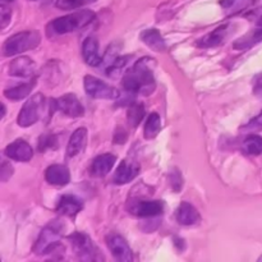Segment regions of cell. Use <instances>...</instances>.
Returning <instances> with one entry per match:
<instances>
[{
	"instance_id": "obj_1",
	"label": "cell",
	"mask_w": 262,
	"mask_h": 262,
	"mask_svg": "<svg viewBox=\"0 0 262 262\" xmlns=\"http://www.w3.org/2000/svg\"><path fill=\"white\" fill-rule=\"evenodd\" d=\"M150 63H152V60L148 56L140 59L124 74V77H123V87H124L128 94H140L143 95V96H148V95L155 91L156 83Z\"/></svg>"
},
{
	"instance_id": "obj_2",
	"label": "cell",
	"mask_w": 262,
	"mask_h": 262,
	"mask_svg": "<svg viewBox=\"0 0 262 262\" xmlns=\"http://www.w3.org/2000/svg\"><path fill=\"white\" fill-rule=\"evenodd\" d=\"M95 17L96 15L92 10H79V12L72 13V14L51 20L46 27V31H48L49 36L66 35V33L74 32V31L89 26L95 19Z\"/></svg>"
},
{
	"instance_id": "obj_3",
	"label": "cell",
	"mask_w": 262,
	"mask_h": 262,
	"mask_svg": "<svg viewBox=\"0 0 262 262\" xmlns=\"http://www.w3.org/2000/svg\"><path fill=\"white\" fill-rule=\"evenodd\" d=\"M64 225L63 223L59 220H53L49 223L42 230H41L40 235H38L37 241L33 247V252L38 256L48 255L55 251V248L60 247L59 241L61 238V233H63Z\"/></svg>"
},
{
	"instance_id": "obj_4",
	"label": "cell",
	"mask_w": 262,
	"mask_h": 262,
	"mask_svg": "<svg viewBox=\"0 0 262 262\" xmlns=\"http://www.w3.org/2000/svg\"><path fill=\"white\" fill-rule=\"evenodd\" d=\"M41 36L37 31H23L8 38L3 45V54L5 56H14L25 51L37 48Z\"/></svg>"
},
{
	"instance_id": "obj_5",
	"label": "cell",
	"mask_w": 262,
	"mask_h": 262,
	"mask_svg": "<svg viewBox=\"0 0 262 262\" xmlns=\"http://www.w3.org/2000/svg\"><path fill=\"white\" fill-rule=\"evenodd\" d=\"M72 248L79 260L83 261H99L104 260V256L100 255L99 248L95 246L91 238L81 232L72 233L68 237Z\"/></svg>"
},
{
	"instance_id": "obj_6",
	"label": "cell",
	"mask_w": 262,
	"mask_h": 262,
	"mask_svg": "<svg viewBox=\"0 0 262 262\" xmlns=\"http://www.w3.org/2000/svg\"><path fill=\"white\" fill-rule=\"evenodd\" d=\"M43 106H45V97L42 94H35L33 96H31L25 102L18 114V125L27 128L35 124L40 119V115L42 114Z\"/></svg>"
},
{
	"instance_id": "obj_7",
	"label": "cell",
	"mask_w": 262,
	"mask_h": 262,
	"mask_svg": "<svg viewBox=\"0 0 262 262\" xmlns=\"http://www.w3.org/2000/svg\"><path fill=\"white\" fill-rule=\"evenodd\" d=\"M84 91L92 99L117 100L119 97V91L106 82L96 78L94 76H86L83 79Z\"/></svg>"
},
{
	"instance_id": "obj_8",
	"label": "cell",
	"mask_w": 262,
	"mask_h": 262,
	"mask_svg": "<svg viewBox=\"0 0 262 262\" xmlns=\"http://www.w3.org/2000/svg\"><path fill=\"white\" fill-rule=\"evenodd\" d=\"M106 245L115 260L120 262L133 261V252L127 241L118 233H110L106 235Z\"/></svg>"
},
{
	"instance_id": "obj_9",
	"label": "cell",
	"mask_w": 262,
	"mask_h": 262,
	"mask_svg": "<svg viewBox=\"0 0 262 262\" xmlns=\"http://www.w3.org/2000/svg\"><path fill=\"white\" fill-rule=\"evenodd\" d=\"M55 109L71 118H81L84 114V107L78 100V97L73 94L63 95L59 99L54 100Z\"/></svg>"
},
{
	"instance_id": "obj_10",
	"label": "cell",
	"mask_w": 262,
	"mask_h": 262,
	"mask_svg": "<svg viewBox=\"0 0 262 262\" xmlns=\"http://www.w3.org/2000/svg\"><path fill=\"white\" fill-rule=\"evenodd\" d=\"M36 71H37V66L28 56H19V58L13 59L9 64V74L13 77L33 78Z\"/></svg>"
},
{
	"instance_id": "obj_11",
	"label": "cell",
	"mask_w": 262,
	"mask_h": 262,
	"mask_svg": "<svg viewBox=\"0 0 262 262\" xmlns=\"http://www.w3.org/2000/svg\"><path fill=\"white\" fill-rule=\"evenodd\" d=\"M130 214L138 217H155L161 215L164 211L163 202L156 201H133V205L129 207Z\"/></svg>"
},
{
	"instance_id": "obj_12",
	"label": "cell",
	"mask_w": 262,
	"mask_h": 262,
	"mask_svg": "<svg viewBox=\"0 0 262 262\" xmlns=\"http://www.w3.org/2000/svg\"><path fill=\"white\" fill-rule=\"evenodd\" d=\"M5 155L9 159L15 161H22V163H27L32 159L33 150L28 142L25 140H15L10 145L7 146L5 148Z\"/></svg>"
},
{
	"instance_id": "obj_13",
	"label": "cell",
	"mask_w": 262,
	"mask_h": 262,
	"mask_svg": "<svg viewBox=\"0 0 262 262\" xmlns=\"http://www.w3.org/2000/svg\"><path fill=\"white\" fill-rule=\"evenodd\" d=\"M140 174V165L135 160H123L114 174L115 184H127Z\"/></svg>"
},
{
	"instance_id": "obj_14",
	"label": "cell",
	"mask_w": 262,
	"mask_h": 262,
	"mask_svg": "<svg viewBox=\"0 0 262 262\" xmlns=\"http://www.w3.org/2000/svg\"><path fill=\"white\" fill-rule=\"evenodd\" d=\"M82 55L84 61L91 67H99L104 59L99 54V41L95 36H89L82 43Z\"/></svg>"
},
{
	"instance_id": "obj_15",
	"label": "cell",
	"mask_w": 262,
	"mask_h": 262,
	"mask_svg": "<svg viewBox=\"0 0 262 262\" xmlns=\"http://www.w3.org/2000/svg\"><path fill=\"white\" fill-rule=\"evenodd\" d=\"M87 146V129L84 127L78 128L72 133L69 138L68 146H67V158H76L77 155L82 154Z\"/></svg>"
},
{
	"instance_id": "obj_16",
	"label": "cell",
	"mask_w": 262,
	"mask_h": 262,
	"mask_svg": "<svg viewBox=\"0 0 262 262\" xmlns=\"http://www.w3.org/2000/svg\"><path fill=\"white\" fill-rule=\"evenodd\" d=\"M176 219L181 225L191 227V225L199 224L201 216H200L199 211L193 205H191L189 202H182L177 209Z\"/></svg>"
},
{
	"instance_id": "obj_17",
	"label": "cell",
	"mask_w": 262,
	"mask_h": 262,
	"mask_svg": "<svg viewBox=\"0 0 262 262\" xmlns=\"http://www.w3.org/2000/svg\"><path fill=\"white\" fill-rule=\"evenodd\" d=\"M45 179L53 186H66L71 181V173L67 166L61 164L50 165L45 171Z\"/></svg>"
},
{
	"instance_id": "obj_18",
	"label": "cell",
	"mask_w": 262,
	"mask_h": 262,
	"mask_svg": "<svg viewBox=\"0 0 262 262\" xmlns=\"http://www.w3.org/2000/svg\"><path fill=\"white\" fill-rule=\"evenodd\" d=\"M83 209V202L76 196L72 194H64L60 197L58 205H56V211L63 216H74Z\"/></svg>"
},
{
	"instance_id": "obj_19",
	"label": "cell",
	"mask_w": 262,
	"mask_h": 262,
	"mask_svg": "<svg viewBox=\"0 0 262 262\" xmlns=\"http://www.w3.org/2000/svg\"><path fill=\"white\" fill-rule=\"evenodd\" d=\"M115 158L112 154H102V155H99L97 158L94 159L91 164V168H90V171L94 177H105L106 174L110 173V170L114 166Z\"/></svg>"
},
{
	"instance_id": "obj_20",
	"label": "cell",
	"mask_w": 262,
	"mask_h": 262,
	"mask_svg": "<svg viewBox=\"0 0 262 262\" xmlns=\"http://www.w3.org/2000/svg\"><path fill=\"white\" fill-rule=\"evenodd\" d=\"M141 40L154 51H158V53H164L166 51V43L164 37L161 36V33L159 32L155 28H151V30H146L141 33Z\"/></svg>"
},
{
	"instance_id": "obj_21",
	"label": "cell",
	"mask_w": 262,
	"mask_h": 262,
	"mask_svg": "<svg viewBox=\"0 0 262 262\" xmlns=\"http://www.w3.org/2000/svg\"><path fill=\"white\" fill-rule=\"evenodd\" d=\"M228 30H229V25H222L216 28V30L211 31L210 33L205 35L204 37H201V40H199L197 45L200 48H215V46L220 45L223 42V40L227 36Z\"/></svg>"
},
{
	"instance_id": "obj_22",
	"label": "cell",
	"mask_w": 262,
	"mask_h": 262,
	"mask_svg": "<svg viewBox=\"0 0 262 262\" xmlns=\"http://www.w3.org/2000/svg\"><path fill=\"white\" fill-rule=\"evenodd\" d=\"M33 86H35V79L32 82H27V83H22L19 86L12 87V89H7L4 91V96L12 100V101H18V100L27 97L31 94V91H32Z\"/></svg>"
},
{
	"instance_id": "obj_23",
	"label": "cell",
	"mask_w": 262,
	"mask_h": 262,
	"mask_svg": "<svg viewBox=\"0 0 262 262\" xmlns=\"http://www.w3.org/2000/svg\"><path fill=\"white\" fill-rule=\"evenodd\" d=\"M161 129V119L160 115L158 113H152L148 115L147 120L145 123V128H143V136L146 140H152L154 137L159 135Z\"/></svg>"
},
{
	"instance_id": "obj_24",
	"label": "cell",
	"mask_w": 262,
	"mask_h": 262,
	"mask_svg": "<svg viewBox=\"0 0 262 262\" xmlns=\"http://www.w3.org/2000/svg\"><path fill=\"white\" fill-rule=\"evenodd\" d=\"M256 2L257 0H220V5L229 14H234V13L243 12L247 8L252 7Z\"/></svg>"
},
{
	"instance_id": "obj_25",
	"label": "cell",
	"mask_w": 262,
	"mask_h": 262,
	"mask_svg": "<svg viewBox=\"0 0 262 262\" xmlns=\"http://www.w3.org/2000/svg\"><path fill=\"white\" fill-rule=\"evenodd\" d=\"M242 150L247 155H262V137L257 135H250L242 143Z\"/></svg>"
},
{
	"instance_id": "obj_26",
	"label": "cell",
	"mask_w": 262,
	"mask_h": 262,
	"mask_svg": "<svg viewBox=\"0 0 262 262\" xmlns=\"http://www.w3.org/2000/svg\"><path fill=\"white\" fill-rule=\"evenodd\" d=\"M145 105L143 104H135V102L130 104L127 113V119L130 127L137 128L145 118Z\"/></svg>"
},
{
	"instance_id": "obj_27",
	"label": "cell",
	"mask_w": 262,
	"mask_h": 262,
	"mask_svg": "<svg viewBox=\"0 0 262 262\" xmlns=\"http://www.w3.org/2000/svg\"><path fill=\"white\" fill-rule=\"evenodd\" d=\"M128 60H129V56H118L113 60V63L107 67L106 74L109 77H117L119 74H122L123 68L127 66Z\"/></svg>"
},
{
	"instance_id": "obj_28",
	"label": "cell",
	"mask_w": 262,
	"mask_h": 262,
	"mask_svg": "<svg viewBox=\"0 0 262 262\" xmlns=\"http://www.w3.org/2000/svg\"><path fill=\"white\" fill-rule=\"evenodd\" d=\"M262 41V27L257 28L250 37H246V38H239L237 42H234V48L235 49H247L250 48L251 45L256 42H260Z\"/></svg>"
},
{
	"instance_id": "obj_29",
	"label": "cell",
	"mask_w": 262,
	"mask_h": 262,
	"mask_svg": "<svg viewBox=\"0 0 262 262\" xmlns=\"http://www.w3.org/2000/svg\"><path fill=\"white\" fill-rule=\"evenodd\" d=\"M95 2H96V0H56L55 4L59 9L71 10L84 7V5L92 4V3Z\"/></svg>"
},
{
	"instance_id": "obj_30",
	"label": "cell",
	"mask_w": 262,
	"mask_h": 262,
	"mask_svg": "<svg viewBox=\"0 0 262 262\" xmlns=\"http://www.w3.org/2000/svg\"><path fill=\"white\" fill-rule=\"evenodd\" d=\"M56 136L51 135V133H46L40 137L38 141V150L46 151V150H54L56 148Z\"/></svg>"
},
{
	"instance_id": "obj_31",
	"label": "cell",
	"mask_w": 262,
	"mask_h": 262,
	"mask_svg": "<svg viewBox=\"0 0 262 262\" xmlns=\"http://www.w3.org/2000/svg\"><path fill=\"white\" fill-rule=\"evenodd\" d=\"M10 18H12V10H10V8L2 4V7H0V23H2V28L7 27L8 23L10 22Z\"/></svg>"
},
{
	"instance_id": "obj_32",
	"label": "cell",
	"mask_w": 262,
	"mask_h": 262,
	"mask_svg": "<svg viewBox=\"0 0 262 262\" xmlns=\"http://www.w3.org/2000/svg\"><path fill=\"white\" fill-rule=\"evenodd\" d=\"M246 130H253V129H262V112L257 117L251 119L247 124L245 125Z\"/></svg>"
},
{
	"instance_id": "obj_33",
	"label": "cell",
	"mask_w": 262,
	"mask_h": 262,
	"mask_svg": "<svg viewBox=\"0 0 262 262\" xmlns=\"http://www.w3.org/2000/svg\"><path fill=\"white\" fill-rule=\"evenodd\" d=\"M13 174V166L10 165L8 161H3L2 170H0V176H2V181L5 182L8 178H10Z\"/></svg>"
},
{
	"instance_id": "obj_34",
	"label": "cell",
	"mask_w": 262,
	"mask_h": 262,
	"mask_svg": "<svg viewBox=\"0 0 262 262\" xmlns=\"http://www.w3.org/2000/svg\"><path fill=\"white\" fill-rule=\"evenodd\" d=\"M253 94L256 96L262 97V73L257 74L253 79Z\"/></svg>"
},
{
	"instance_id": "obj_35",
	"label": "cell",
	"mask_w": 262,
	"mask_h": 262,
	"mask_svg": "<svg viewBox=\"0 0 262 262\" xmlns=\"http://www.w3.org/2000/svg\"><path fill=\"white\" fill-rule=\"evenodd\" d=\"M125 140H127V132L123 130L122 128H118L117 132H115L114 136V141L117 143H124Z\"/></svg>"
},
{
	"instance_id": "obj_36",
	"label": "cell",
	"mask_w": 262,
	"mask_h": 262,
	"mask_svg": "<svg viewBox=\"0 0 262 262\" xmlns=\"http://www.w3.org/2000/svg\"><path fill=\"white\" fill-rule=\"evenodd\" d=\"M4 115H5V105L3 104L2 105V118H4Z\"/></svg>"
},
{
	"instance_id": "obj_37",
	"label": "cell",
	"mask_w": 262,
	"mask_h": 262,
	"mask_svg": "<svg viewBox=\"0 0 262 262\" xmlns=\"http://www.w3.org/2000/svg\"><path fill=\"white\" fill-rule=\"evenodd\" d=\"M10 2H13V0H2L3 4H5V3H10Z\"/></svg>"
}]
</instances>
